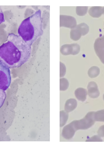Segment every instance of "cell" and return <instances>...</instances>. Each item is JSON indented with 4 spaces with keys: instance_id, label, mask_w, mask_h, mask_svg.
I'll return each mask as SVG.
<instances>
[{
    "instance_id": "cell-9",
    "label": "cell",
    "mask_w": 104,
    "mask_h": 146,
    "mask_svg": "<svg viewBox=\"0 0 104 146\" xmlns=\"http://www.w3.org/2000/svg\"><path fill=\"white\" fill-rule=\"evenodd\" d=\"M94 119L95 121L104 122V110L95 113Z\"/></svg>"
},
{
    "instance_id": "cell-11",
    "label": "cell",
    "mask_w": 104,
    "mask_h": 146,
    "mask_svg": "<svg viewBox=\"0 0 104 146\" xmlns=\"http://www.w3.org/2000/svg\"><path fill=\"white\" fill-rule=\"evenodd\" d=\"M62 118L63 119H62V124L60 125V126H63L64 125H65L67 122V121L68 120V112L64 111H62Z\"/></svg>"
},
{
    "instance_id": "cell-10",
    "label": "cell",
    "mask_w": 104,
    "mask_h": 146,
    "mask_svg": "<svg viewBox=\"0 0 104 146\" xmlns=\"http://www.w3.org/2000/svg\"><path fill=\"white\" fill-rule=\"evenodd\" d=\"M6 98V94L5 90L0 89V108L3 106Z\"/></svg>"
},
{
    "instance_id": "cell-3",
    "label": "cell",
    "mask_w": 104,
    "mask_h": 146,
    "mask_svg": "<svg viewBox=\"0 0 104 146\" xmlns=\"http://www.w3.org/2000/svg\"><path fill=\"white\" fill-rule=\"evenodd\" d=\"M94 113V112H90L87 114L83 119L72 121V123L74 125L76 130L86 129L93 125L95 121Z\"/></svg>"
},
{
    "instance_id": "cell-5",
    "label": "cell",
    "mask_w": 104,
    "mask_h": 146,
    "mask_svg": "<svg viewBox=\"0 0 104 146\" xmlns=\"http://www.w3.org/2000/svg\"><path fill=\"white\" fill-rule=\"evenodd\" d=\"M88 93L92 98H96L99 96L100 93L97 84L94 82H91L88 87Z\"/></svg>"
},
{
    "instance_id": "cell-15",
    "label": "cell",
    "mask_w": 104,
    "mask_h": 146,
    "mask_svg": "<svg viewBox=\"0 0 104 146\" xmlns=\"http://www.w3.org/2000/svg\"><path fill=\"white\" fill-rule=\"evenodd\" d=\"M103 100H104V95H103Z\"/></svg>"
},
{
    "instance_id": "cell-7",
    "label": "cell",
    "mask_w": 104,
    "mask_h": 146,
    "mask_svg": "<svg viewBox=\"0 0 104 146\" xmlns=\"http://www.w3.org/2000/svg\"><path fill=\"white\" fill-rule=\"evenodd\" d=\"M87 92L85 89L82 88H79L76 89L75 91V95L76 98L79 101H85L87 98Z\"/></svg>"
},
{
    "instance_id": "cell-6",
    "label": "cell",
    "mask_w": 104,
    "mask_h": 146,
    "mask_svg": "<svg viewBox=\"0 0 104 146\" xmlns=\"http://www.w3.org/2000/svg\"><path fill=\"white\" fill-rule=\"evenodd\" d=\"M76 131L72 122L65 127L62 132V135L66 139H70L74 136Z\"/></svg>"
},
{
    "instance_id": "cell-12",
    "label": "cell",
    "mask_w": 104,
    "mask_h": 146,
    "mask_svg": "<svg viewBox=\"0 0 104 146\" xmlns=\"http://www.w3.org/2000/svg\"><path fill=\"white\" fill-rule=\"evenodd\" d=\"M103 141L102 139L100 138V137H99L97 136H95L92 137L89 140L86 141Z\"/></svg>"
},
{
    "instance_id": "cell-1",
    "label": "cell",
    "mask_w": 104,
    "mask_h": 146,
    "mask_svg": "<svg viewBox=\"0 0 104 146\" xmlns=\"http://www.w3.org/2000/svg\"><path fill=\"white\" fill-rule=\"evenodd\" d=\"M31 51V46L19 35L9 34L0 46V62L9 69L19 68L30 58Z\"/></svg>"
},
{
    "instance_id": "cell-13",
    "label": "cell",
    "mask_w": 104,
    "mask_h": 146,
    "mask_svg": "<svg viewBox=\"0 0 104 146\" xmlns=\"http://www.w3.org/2000/svg\"><path fill=\"white\" fill-rule=\"evenodd\" d=\"M99 136L100 137H104V125L101 127L97 132Z\"/></svg>"
},
{
    "instance_id": "cell-2",
    "label": "cell",
    "mask_w": 104,
    "mask_h": 146,
    "mask_svg": "<svg viewBox=\"0 0 104 146\" xmlns=\"http://www.w3.org/2000/svg\"><path fill=\"white\" fill-rule=\"evenodd\" d=\"M42 26L41 11L39 10L21 22L18 29V35L31 46L43 35Z\"/></svg>"
},
{
    "instance_id": "cell-8",
    "label": "cell",
    "mask_w": 104,
    "mask_h": 146,
    "mask_svg": "<svg viewBox=\"0 0 104 146\" xmlns=\"http://www.w3.org/2000/svg\"><path fill=\"white\" fill-rule=\"evenodd\" d=\"M77 105V102L75 99H70L66 103L65 105V110L67 112H70L76 108Z\"/></svg>"
},
{
    "instance_id": "cell-14",
    "label": "cell",
    "mask_w": 104,
    "mask_h": 146,
    "mask_svg": "<svg viewBox=\"0 0 104 146\" xmlns=\"http://www.w3.org/2000/svg\"><path fill=\"white\" fill-rule=\"evenodd\" d=\"M5 22V17H4V13H3V10L0 6V25Z\"/></svg>"
},
{
    "instance_id": "cell-4",
    "label": "cell",
    "mask_w": 104,
    "mask_h": 146,
    "mask_svg": "<svg viewBox=\"0 0 104 146\" xmlns=\"http://www.w3.org/2000/svg\"><path fill=\"white\" fill-rule=\"evenodd\" d=\"M11 81L10 69L0 62V89L5 91L7 90Z\"/></svg>"
}]
</instances>
